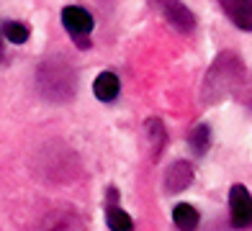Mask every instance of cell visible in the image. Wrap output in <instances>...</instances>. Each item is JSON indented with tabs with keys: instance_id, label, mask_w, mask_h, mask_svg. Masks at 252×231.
<instances>
[{
	"instance_id": "6da1fadb",
	"label": "cell",
	"mask_w": 252,
	"mask_h": 231,
	"mask_svg": "<svg viewBox=\"0 0 252 231\" xmlns=\"http://www.w3.org/2000/svg\"><path fill=\"white\" fill-rule=\"evenodd\" d=\"M245 80V64L234 52H221L209 67V72L203 77V87H201V98L206 106L219 103L226 95H232L242 87Z\"/></svg>"
},
{
	"instance_id": "7a4b0ae2",
	"label": "cell",
	"mask_w": 252,
	"mask_h": 231,
	"mask_svg": "<svg viewBox=\"0 0 252 231\" xmlns=\"http://www.w3.org/2000/svg\"><path fill=\"white\" fill-rule=\"evenodd\" d=\"M39 87L49 100H67L75 92V69L62 59H49L39 67Z\"/></svg>"
},
{
	"instance_id": "3957f363",
	"label": "cell",
	"mask_w": 252,
	"mask_h": 231,
	"mask_svg": "<svg viewBox=\"0 0 252 231\" xmlns=\"http://www.w3.org/2000/svg\"><path fill=\"white\" fill-rule=\"evenodd\" d=\"M62 23H64V29L70 31V36L83 46V49H88L90 46V31H93V16L80 5H67V8H62Z\"/></svg>"
},
{
	"instance_id": "277c9868",
	"label": "cell",
	"mask_w": 252,
	"mask_h": 231,
	"mask_svg": "<svg viewBox=\"0 0 252 231\" xmlns=\"http://www.w3.org/2000/svg\"><path fill=\"white\" fill-rule=\"evenodd\" d=\"M229 218L234 229L252 226V195L245 185H232L229 190Z\"/></svg>"
},
{
	"instance_id": "5b68a950",
	"label": "cell",
	"mask_w": 252,
	"mask_h": 231,
	"mask_svg": "<svg viewBox=\"0 0 252 231\" xmlns=\"http://www.w3.org/2000/svg\"><path fill=\"white\" fill-rule=\"evenodd\" d=\"M155 5H157L159 13H162V18H165L175 31L190 33L193 26H196V18H193V13L180 3V0H155Z\"/></svg>"
},
{
	"instance_id": "8992f818",
	"label": "cell",
	"mask_w": 252,
	"mask_h": 231,
	"mask_svg": "<svg viewBox=\"0 0 252 231\" xmlns=\"http://www.w3.org/2000/svg\"><path fill=\"white\" fill-rule=\"evenodd\" d=\"M39 231H88L83 218L70 208H54V211L41 216Z\"/></svg>"
},
{
	"instance_id": "52a82bcc",
	"label": "cell",
	"mask_w": 252,
	"mask_h": 231,
	"mask_svg": "<svg viewBox=\"0 0 252 231\" xmlns=\"http://www.w3.org/2000/svg\"><path fill=\"white\" fill-rule=\"evenodd\" d=\"M226 18L239 31H252V0H219Z\"/></svg>"
},
{
	"instance_id": "ba28073f",
	"label": "cell",
	"mask_w": 252,
	"mask_h": 231,
	"mask_svg": "<svg viewBox=\"0 0 252 231\" xmlns=\"http://www.w3.org/2000/svg\"><path fill=\"white\" fill-rule=\"evenodd\" d=\"M193 182V167L190 162H175V165H170L167 175H165V190L167 193H183Z\"/></svg>"
},
{
	"instance_id": "9c48e42d",
	"label": "cell",
	"mask_w": 252,
	"mask_h": 231,
	"mask_svg": "<svg viewBox=\"0 0 252 231\" xmlns=\"http://www.w3.org/2000/svg\"><path fill=\"white\" fill-rule=\"evenodd\" d=\"M119 90H121V83H119V77L113 75V72H100V75L95 77V83H93V92H95V98H98V100H103V103L116 100Z\"/></svg>"
},
{
	"instance_id": "30bf717a",
	"label": "cell",
	"mask_w": 252,
	"mask_h": 231,
	"mask_svg": "<svg viewBox=\"0 0 252 231\" xmlns=\"http://www.w3.org/2000/svg\"><path fill=\"white\" fill-rule=\"evenodd\" d=\"M144 134L147 139H150V149H152V159H159V154H162V149H165V126L159 118H147L144 121Z\"/></svg>"
},
{
	"instance_id": "8fae6325",
	"label": "cell",
	"mask_w": 252,
	"mask_h": 231,
	"mask_svg": "<svg viewBox=\"0 0 252 231\" xmlns=\"http://www.w3.org/2000/svg\"><path fill=\"white\" fill-rule=\"evenodd\" d=\"M173 221H175V226L180 231H196L201 216H198V211L190 203H178L173 208Z\"/></svg>"
},
{
	"instance_id": "7c38bea8",
	"label": "cell",
	"mask_w": 252,
	"mask_h": 231,
	"mask_svg": "<svg viewBox=\"0 0 252 231\" xmlns=\"http://www.w3.org/2000/svg\"><path fill=\"white\" fill-rule=\"evenodd\" d=\"M106 221H108V229L111 231H134V221L131 216L121 211L119 205H108L106 208Z\"/></svg>"
},
{
	"instance_id": "4fadbf2b",
	"label": "cell",
	"mask_w": 252,
	"mask_h": 231,
	"mask_svg": "<svg viewBox=\"0 0 252 231\" xmlns=\"http://www.w3.org/2000/svg\"><path fill=\"white\" fill-rule=\"evenodd\" d=\"M188 144L196 154H206V149H209V144H211V129L206 123L196 126V129L188 134Z\"/></svg>"
},
{
	"instance_id": "5bb4252c",
	"label": "cell",
	"mask_w": 252,
	"mask_h": 231,
	"mask_svg": "<svg viewBox=\"0 0 252 231\" xmlns=\"http://www.w3.org/2000/svg\"><path fill=\"white\" fill-rule=\"evenodd\" d=\"M3 36L10 44H24L31 36V29L26 26V23H21V21H8L5 26H3Z\"/></svg>"
},
{
	"instance_id": "9a60e30c",
	"label": "cell",
	"mask_w": 252,
	"mask_h": 231,
	"mask_svg": "<svg viewBox=\"0 0 252 231\" xmlns=\"http://www.w3.org/2000/svg\"><path fill=\"white\" fill-rule=\"evenodd\" d=\"M0 59H3V41H0Z\"/></svg>"
}]
</instances>
